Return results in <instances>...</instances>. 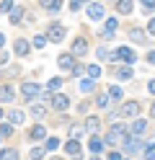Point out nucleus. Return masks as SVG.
<instances>
[{
  "label": "nucleus",
  "instance_id": "obj_6",
  "mask_svg": "<svg viewBox=\"0 0 155 160\" xmlns=\"http://www.w3.org/2000/svg\"><path fill=\"white\" fill-rule=\"evenodd\" d=\"M49 101H52V106H54L57 111H65V108L70 106V98H67L65 93H52V98H49Z\"/></svg>",
  "mask_w": 155,
  "mask_h": 160
},
{
  "label": "nucleus",
  "instance_id": "obj_22",
  "mask_svg": "<svg viewBox=\"0 0 155 160\" xmlns=\"http://www.w3.org/2000/svg\"><path fill=\"white\" fill-rule=\"evenodd\" d=\"M129 39L137 44H145V31H140V28H129Z\"/></svg>",
  "mask_w": 155,
  "mask_h": 160
},
{
  "label": "nucleus",
  "instance_id": "obj_19",
  "mask_svg": "<svg viewBox=\"0 0 155 160\" xmlns=\"http://www.w3.org/2000/svg\"><path fill=\"white\" fill-rule=\"evenodd\" d=\"M116 11L124 13V16H129L132 13V0H116Z\"/></svg>",
  "mask_w": 155,
  "mask_h": 160
},
{
  "label": "nucleus",
  "instance_id": "obj_44",
  "mask_svg": "<svg viewBox=\"0 0 155 160\" xmlns=\"http://www.w3.org/2000/svg\"><path fill=\"white\" fill-rule=\"evenodd\" d=\"M109 160H121V152H111V155H109Z\"/></svg>",
  "mask_w": 155,
  "mask_h": 160
},
{
  "label": "nucleus",
  "instance_id": "obj_28",
  "mask_svg": "<svg viewBox=\"0 0 155 160\" xmlns=\"http://www.w3.org/2000/svg\"><path fill=\"white\" fill-rule=\"evenodd\" d=\"M0 160H18V150H5V152H0Z\"/></svg>",
  "mask_w": 155,
  "mask_h": 160
},
{
  "label": "nucleus",
  "instance_id": "obj_17",
  "mask_svg": "<svg viewBox=\"0 0 155 160\" xmlns=\"http://www.w3.org/2000/svg\"><path fill=\"white\" fill-rule=\"evenodd\" d=\"M39 5H44L49 13H57L59 8H62V0H39Z\"/></svg>",
  "mask_w": 155,
  "mask_h": 160
},
{
  "label": "nucleus",
  "instance_id": "obj_47",
  "mask_svg": "<svg viewBox=\"0 0 155 160\" xmlns=\"http://www.w3.org/2000/svg\"><path fill=\"white\" fill-rule=\"evenodd\" d=\"M90 160H101V158H90Z\"/></svg>",
  "mask_w": 155,
  "mask_h": 160
},
{
  "label": "nucleus",
  "instance_id": "obj_5",
  "mask_svg": "<svg viewBox=\"0 0 155 160\" xmlns=\"http://www.w3.org/2000/svg\"><path fill=\"white\" fill-rule=\"evenodd\" d=\"M124 119H134V116H140V103L137 101H127L121 106V111H119Z\"/></svg>",
  "mask_w": 155,
  "mask_h": 160
},
{
  "label": "nucleus",
  "instance_id": "obj_23",
  "mask_svg": "<svg viewBox=\"0 0 155 160\" xmlns=\"http://www.w3.org/2000/svg\"><path fill=\"white\" fill-rule=\"evenodd\" d=\"M21 18H23V8L13 5V11H10V23H21Z\"/></svg>",
  "mask_w": 155,
  "mask_h": 160
},
{
  "label": "nucleus",
  "instance_id": "obj_43",
  "mask_svg": "<svg viewBox=\"0 0 155 160\" xmlns=\"http://www.w3.org/2000/svg\"><path fill=\"white\" fill-rule=\"evenodd\" d=\"M152 31H155V21L150 18V21H147V34H152Z\"/></svg>",
  "mask_w": 155,
  "mask_h": 160
},
{
  "label": "nucleus",
  "instance_id": "obj_40",
  "mask_svg": "<svg viewBox=\"0 0 155 160\" xmlns=\"http://www.w3.org/2000/svg\"><path fill=\"white\" fill-rule=\"evenodd\" d=\"M83 3H90V0H72V3H70V8H72V11H78Z\"/></svg>",
  "mask_w": 155,
  "mask_h": 160
},
{
  "label": "nucleus",
  "instance_id": "obj_12",
  "mask_svg": "<svg viewBox=\"0 0 155 160\" xmlns=\"http://www.w3.org/2000/svg\"><path fill=\"white\" fill-rule=\"evenodd\" d=\"M13 98H16L13 85H0V103H8V101H13Z\"/></svg>",
  "mask_w": 155,
  "mask_h": 160
},
{
  "label": "nucleus",
  "instance_id": "obj_24",
  "mask_svg": "<svg viewBox=\"0 0 155 160\" xmlns=\"http://www.w3.org/2000/svg\"><path fill=\"white\" fill-rule=\"evenodd\" d=\"M8 116H10V124H23L26 122V114L23 111H10Z\"/></svg>",
  "mask_w": 155,
  "mask_h": 160
},
{
  "label": "nucleus",
  "instance_id": "obj_2",
  "mask_svg": "<svg viewBox=\"0 0 155 160\" xmlns=\"http://www.w3.org/2000/svg\"><path fill=\"white\" fill-rule=\"evenodd\" d=\"M121 150L124 152H137V150H142V142H140V137H134V134H124L121 137Z\"/></svg>",
  "mask_w": 155,
  "mask_h": 160
},
{
  "label": "nucleus",
  "instance_id": "obj_4",
  "mask_svg": "<svg viewBox=\"0 0 155 160\" xmlns=\"http://www.w3.org/2000/svg\"><path fill=\"white\" fill-rule=\"evenodd\" d=\"M111 59H124L127 65H132L134 62V52H132L129 47H119L116 52H111Z\"/></svg>",
  "mask_w": 155,
  "mask_h": 160
},
{
  "label": "nucleus",
  "instance_id": "obj_20",
  "mask_svg": "<svg viewBox=\"0 0 155 160\" xmlns=\"http://www.w3.org/2000/svg\"><path fill=\"white\" fill-rule=\"evenodd\" d=\"M88 147H90V152H101V150H103V142H101V137H96V134H93L90 137V142H88Z\"/></svg>",
  "mask_w": 155,
  "mask_h": 160
},
{
  "label": "nucleus",
  "instance_id": "obj_15",
  "mask_svg": "<svg viewBox=\"0 0 155 160\" xmlns=\"http://www.w3.org/2000/svg\"><path fill=\"white\" fill-rule=\"evenodd\" d=\"M57 62H59V67H62V70H72V65H75V57H72L70 52H62Z\"/></svg>",
  "mask_w": 155,
  "mask_h": 160
},
{
  "label": "nucleus",
  "instance_id": "obj_37",
  "mask_svg": "<svg viewBox=\"0 0 155 160\" xmlns=\"http://www.w3.org/2000/svg\"><path fill=\"white\" fill-rule=\"evenodd\" d=\"M57 147H59V139L57 137H49L47 139V150H57Z\"/></svg>",
  "mask_w": 155,
  "mask_h": 160
},
{
  "label": "nucleus",
  "instance_id": "obj_14",
  "mask_svg": "<svg viewBox=\"0 0 155 160\" xmlns=\"http://www.w3.org/2000/svg\"><path fill=\"white\" fill-rule=\"evenodd\" d=\"M13 47H16V54H18V57H26V54L31 52V44L26 42V39H16Z\"/></svg>",
  "mask_w": 155,
  "mask_h": 160
},
{
  "label": "nucleus",
  "instance_id": "obj_34",
  "mask_svg": "<svg viewBox=\"0 0 155 160\" xmlns=\"http://www.w3.org/2000/svg\"><path fill=\"white\" fill-rule=\"evenodd\" d=\"M13 11V0H3L0 3V13H10Z\"/></svg>",
  "mask_w": 155,
  "mask_h": 160
},
{
  "label": "nucleus",
  "instance_id": "obj_16",
  "mask_svg": "<svg viewBox=\"0 0 155 160\" xmlns=\"http://www.w3.org/2000/svg\"><path fill=\"white\" fill-rule=\"evenodd\" d=\"M145 129H147V122H145V119H137V122L132 124L129 134H134V137H142V134H145Z\"/></svg>",
  "mask_w": 155,
  "mask_h": 160
},
{
  "label": "nucleus",
  "instance_id": "obj_3",
  "mask_svg": "<svg viewBox=\"0 0 155 160\" xmlns=\"http://www.w3.org/2000/svg\"><path fill=\"white\" fill-rule=\"evenodd\" d=\"M65 26H62V23H49V31L44 34L47 36V42H54V44H59L62 42V39H65Z\"/></svg>",
  "mask_w": 155,
  "mask_h": 160
},
{
  "label": "nucleus",
  "instance_id": "obj_35",
  "mask_svg": "<svg viewBox=\"0 0 155 160\" xmlns=\"http://www.w3.org/2000/svg\"><path fill=\"white\" fill-rule=\"evenodd\" d=\"M80 134H83V127H78V124H75V127H70V139H78Z\"/></svg>",
  "mask_w": 155,
  "mask_h": 160
},
{
  "label": "nucleus",
  "instance_id": "obj_8",
  "mask_svg": "<svg viewBox=\"0 0 155 160\" xmlns=\"http://www.w3.org/2000/svg\"><path fill=\"white\" fill-rule=\"evenodd\" d=\"M103 13H106V11H103L101 3H90V5H88V18H90V21H101Z\"/></svg>",
  "mask_w": 155,
  "mask_h": 160
},
{
  "label": "nucleus",
  "instance_id": "obj_45",
  "mask_svg": "<svg viewBox=\"0 0 155 160\" xmlns=\"http://www.w3.org/2000/svg\"><path fill=\"white\" fill-rule=\"evenodd\" d=\"M3 44H5V36H3V34H0V49H3Z\"/></svg>",
  "mask_w": 155,
  "mask_h": 160
},
{
  "label": "nucleus",
  "instance_id": "obj_10",
  "mask_svg": "<svg viewBox=\"0 0 155 160\" xmlns=\"http://www.w3.org/2000/svg\"><path fill=\"white\" fill-rule=\"evenodd\" d=\"M39 91H41V88L36 83H23V85H21V96H23V98H34V96H39Z\"/></svg>",
  "mask_w": 155,
  "mask_h": 160
},
{
  "label": "nucleus",
  "instance_id": "obj_30",
  "mask_svg": "<svg viewBox=\"0 0 155 160\" xmlns=\"http://www.w3.org/2000/svg\"><path fill=\"white\" fill-rule=\"evenodd\" d=\"M34 47H36V49L47 47V36H44V34H36V36H34Z\"/></svg>",
  "mask_w": 155,
  "mask_h": 160
},
{
  "label": "nucleus",
  "instance_id": "obj_32",
  "mask_svg": "<svg viewBox=\"0 0 155 160\" xmlns=\"http://www.w3.org/2000/svg\"><path fill=\"white\" fill-rule=\"evenodd\" d=\"M116 75H119L121 80H129V78H132V70H129V67H119V70H116Z\"/></svg>",
  "mask_w": 155,
  "mask_h": 160
},
{
  "label": "nucleus",
  "instance_id": "obj_42",
  "mask_svg": "<svg viewBox=\"0 0 155 160\" xmlns=\"http://www.w3.org/2000/svg\"><path fill=\"white\" fill-rule=\"evenodd\" d=\"M8 62V52H5V49H0V65H5Z\"/></svg>",
  "mask_w": 155,
  "mask_h": 160
},
{
  "label": "nucleus",
  "instance_id": "obj_27",
  "mask_svg": "<svg viewBox=\"0 0 155 160\" xmlns=\"http://www.w3.org/2000/svg\"><path fill=\"white\" fill-rule=\"evenodd\" d=\"M59 85H62V78H52L49 83H47V93H54Z\"/></svg>",
  "mask_w": 155,
  "mask_h": 160
},
{
  "label": "nucleus",
  "instance_id": "obj_26",
  "mask_svg": "<svg viewBox=\"0 0 155 160\" xmlns=\"http://www.w3.org/2000/svg\"><path fill=\"white\" fill-rule=\"evenodd\" d=\"M93 88H96V83H93V80H88V78L80 80V91H83V93H93Z\"/></svg>",
  "mask_w": 155,
  "mask_h": 160
},
{
  "label": "nucleus",
  "instance_id": "obj_1",
  "mask_svg": "<svg viewBox=\"0 0 155 160\" xmlns=\"http://www.w3.org/2000/svg\"><path fill=\"white\" fill-rule=\"evenodd\" d=\"M124 134H127V129H124L121 124H114V127L109 129V132L103 134V139H101V142H103V145H119Z\"/></svg>",
  "mask_w": 155,
  "mask_h": 160
},
{
  "label": "nucleus",
  "instance_id": "obj_25",
  "mask_svg": "<svg viewBox=\"0 0 155 160\" xmlns=\"http://www.w3.org/2000/svg\"><path fill=\"white\" fill-rule=\"evenodd\" d=\"M85 72H88V80H96L101 75V67L98 65H85Z\"/></svg>",
  "mask_w": 155,
  "mask_h": 160
},
{
  "label": "nucleus",
  "instance_id": "obj_29",
  "mask_svg": "<svg viewBox=\"0 0 155 160\" xmlns=\"http://www.w3.org/2000/svg\"><path fill=\"white\" fill-rule=\"evenodd\" d=\"M44 111H47V108H44V103H36V106H31V114H34L36 119H41V116H44Z\"/></svg>",
  "mask_w": 155,
  "mask_h": 160
},
{
  "label": "nucleus",
  "instance_id": "obj_13",
  "mask_svg": "<svg viewBox=\"0 0 155 160\" xmlns=\"http://www.w3.org/2000/svg\"><path fill=\"white\" fill-rule=\"evenodd\" d=\"M116 18H109V21H106V28H103V31H101V39H111L114 34H116Z\"/></svg>",
  "mask_w": 155,
  "mask_h": 160
},
{
  "label": "nucleus",
  "instance_id": "obj_31",
  "mask_svg": "<svg viewBox=\"0 0 155 160\" xmlns=\"http://www.w3.org/2000/svg\"><path fill=\"white\" fill-rule=\"evenodd\" d=\"M13 134V124H0V137H10Z\"/></svg>",
  "mask_w": 155,
  "mask_h": 160
},
{
  "label": "nucleus",
  "instance_id": "obj_33",
  "mask_svg": "<svg viewBox=\"0 0 155 160\" xmlns=\"http://www.w3.org/2000/svg\"><path fill=\"white\" fill-rule=\"evenodd\" d=\"M96 103H98L101 108H106V106H109V96H106V93H98V96H96Z\"/></svg>",
  "mask_w": 155,
  "mask_h": 160
},
{
  "label": "nucleus",
  "instance_id": "obj_18",
  "mask_svg": "<svg viewBox=\"0 0 155 160\" xmlns=\"http://www.w3.org/2000/svg\"><path fill=\"white\" fill-rule=\"evenodd\" d=\"M98 127H101V119L98 116H88L85 124H83V129H88V132H98Z\"/></svg>",
  "mask_w": 155,
  "mask_h": 160
},
{
  "label": "nucleus",
  "instance_id": "obj_41",
  "mask_svg": "<svg viewBox=\"0 0 155 160\" xmlns=\"http://www.w3.org/2000/svg\"><path fill=\"white\" fill-rule=\"evenodd\" d=\"M140 3L145 5V11H147V13H150V11H152V5H155V0H140Z\"/></svg>",
  "mask_w": 155,
  "mask_h": 160
},
{
  "label": "nucleus",
  "instance_id": "obj_46",
  "mask_svg": "<svg viewBox=\"0 0 155 160\" xmlns=\"http://www.w3.org/2000/svg\"><path fill=\"white\" fill-rule=\"evenodd\" d=\"M0 119H3V108H0Z\"/></svg>",
  "mask_w": 155,
  "mask_h": 160
},
{
  "label": "nucleus",
  "instance_id": "obj_36",
  "mask_svg": "<svg viewBox=\"0 0 155 160\" xmlns=\"http://www.w3.org/2000/svg\"><path fill=\"white\" fill-rule=\"evenodd\" d=\"M41 158H44V150H41V147H34V150H31V160H41Z\"/></svg>",
  "mask_w": 155,
  "mask_h": 160
},
{
  "label": "nucleus",
  "instance_id": "obj_21",
  "mask_svg": "<svg viewBox=\"0 0 155 160\" xmlns=\"http://www.w3.org/2000/svg\"><path fill=\"white\" fill-rule=\"evenodd\" d=\"M109 101H121V88L119 85H109Z\"/></svg>",
  "mask_w": 155,
  "mask_h": 160
},
{
  "label": "nucleus",
  "instance_id": "obj_7",
  "mask_svg": "<svg viewBox=\"0 0 155 160\" xmlns=\"http://www.w3.org/2000/svg\"><path fill=\"white\" fill-rule=\"evenodd\" d=\"M88 52V42H85V39H83V36H78L75 39V42H72V57H83V54H85Z\"/></svg>",
  "mask_w": 155,
  "mask_h": 160
},
{
  "label": "nucleus",
  "instance_id": "obj_39",
  "mask_svg": "<svg viewBox=\"0 0 155 160\" xmlns=\"http://www.w3.org/2000/svg\"><path fill=\"white\" fill-rule=\"evenodd\" d=\"M98 59H111V52H109V49H98Z\"/></svg>",
  "mask_w": 155,
  "mask_h": 160
},
{
  "label": "nucleus",
  "instance_id": "obj_11",
  "mask_svg": "<svg viewBox=\"0 0 155 160\" xmlns=\"http://www.w3.org/2000/svg\"><path fill=\"white\" fill-rule=\"evenodd\" d=\"M28 137L34 139V142L44 139V137H47V127H44V124H34V127H31V132H28Z\"/></svg>",
  "mask_w": 155,
  "mask_h": 160
},
{
  "label": "nucleus",
  "instance_id": "obj_38",
  "mask_svg": "<svg viewBox=\"0 0 155 160\" xmlns=\"http://www.w3.org/2000/svg\"><path fill=\"white\" fill-rule=\"evenodd\" d=\"M155 152H152V142H147V147H145V160H152Z\"/></svg>",
  "mask_w": 155,
  "mask_h": 160
},
{
  "label": "nucleus",
  "instance_id": "obj_9",
  "mask_svg": "<svg viewBox=\"0 0 155 160\" xmlns=\"http://www.w3.org/2000/svg\"><path fill=\"white\" fill-rule=\"evenodd\" d=\"M80 150H83V147H80V142H78V139H67V145H65V152H67L70 158H75V160H78V158L83 155Z\"/></svg>",
  "mask_w": 155,
  "mask_h": 160
}]
</instances>
